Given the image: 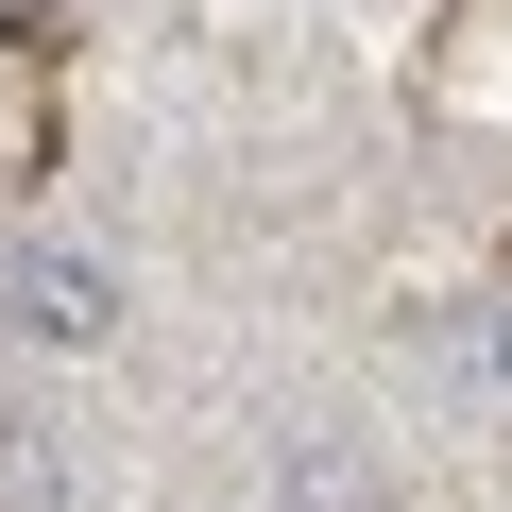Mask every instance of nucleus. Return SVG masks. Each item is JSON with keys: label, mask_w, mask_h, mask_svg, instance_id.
Returning a JSON list of instances; mask_svg holds the SVG:
<instances>
[{"label": "nucleus", "mask_w": 512, "mask_h": 512, "mask_svg": "<svg viewBox=\"0 0 512 512\" xmlns=\"http://www.w3.org/2000/svg\"><path fill=\"white\" fill-rule=\"evenodd\" d=\"M0 325L52 342V359H86V342H120V274L86 239H18V256H0Z\"/></svg>", "instance_id": "nucleus-1"}, {"label": "nucleus", "mask_w": 512, "mask_h": 512, "mask_svg": "<svg viewBox=\"0 0 512 512\" xmlns=\"http://www.w3.org/2000/svg\"><path fill=\"white\" fill-rule=\"evenodd\" d=\"M0 512H52V427H0Z\"/></svg>", "instance_id": "nucleus-2"}, {"label": "nucleus", "mask_w": 512, "mask_h": 512, "mask_svg": "<svg viewBox=\"0 0 512 512\" xmlns=\"http://www.w3.org/2000/svg\"><path fill=\"white\" fill-rule=\"evenodd\" d=\"M478 359H495V393H512V308H495V325H478Z\"/></svg>", "instance_id": "nucleus-3"}]
</instances>
